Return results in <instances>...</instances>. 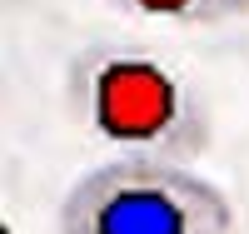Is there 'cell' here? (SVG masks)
I'll return each mask as SVG.
<instances>
[{
	"mask_svg": "<svg viewBox=\"0 0 249 234\" xmlns=\"http://www.w3.org/2000/svg\"><path fill=\"white\" fill-rule=\"evenodd\" d=\"M70 115L115 155L195 160L210 150V110L164 55L124 40H100L65 70Z\"/></svg>",
	"mask_w": 249,
	"mask_h": 234,
	"instance_id": "obj_1",
	"label": "cell"
},
{
	"mask_svg": "<svg viewBox=\"0 0 249 234\" xmlns=\"http://www.w3.org/2000/svg\"><path fill=\"white\" fill-rule=\"evenodd\" d=\"M120 5L170 25H224L234 15H249V0H120Z\"/></svg>",
	"mask_w": 249,
	"mask_h": 234,
	"instance_id": "obj_3",
	"label": "cell"
},
{
	"mask_svg": "<svg viewBox=\"0 0 249 234\" xmlns=\"http://www.w3.org/2000/svg\"><path fill=\"white\" fill-rule=\"evenodd\" d=\"M55 219L60 234H230L234 204L190 164L120 155L85 169Z\"/></svg>",
	"mask_w": 249,
	"mask_h": 234,
	"instance_id": "obj_2",
	"label": "cell"
}]
</instances>
